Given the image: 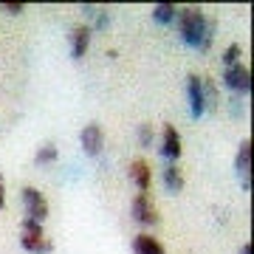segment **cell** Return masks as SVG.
I'll use <instances>...</instances> for the list:
<instances>
[{
	"label": "cell",
	"mask_w": 254,
	"mask_h": 254,
	"mask_svg": "<svg viewBox=\"0 0 254 254\" xmlns=\"http://www.w3.org/2000/svg\"><path fill=\"white\" fill-rule=\"evenodd\" d=\"M175 26L178 34L187 46L198 48V51H209L215 43V31H218V20L206 17L200 6H184L175 14Z\"/></svg>",
	"instance_id": "6da1fadb"
},
{
	"label": "cell",
	"mask_w": 254,
	"mask_h": 254,
	"mask_svg": "<svg viewBox=\"0 0 254 254\" xmlns=\"http://www.w3.org/2000/svg\"><path fill=\"white\" fill-rule=\"evenodd\" d=\"M20 246H23L28 254H51L54 252V243H51V237L46 235L43 223L28 220V218L20 223Z\"/></svg>",
	"instance_id": "7a4b0ae2"
},
{
	"label": "cell",
	"mask_w": 254,
	"mask_h": 254,
	"mask_svg": "<svg viewBox=\"0 0 254 254\" xmlns=\"http://www.w3.org/2000/svg\"><path fill=\"white\" fill-rule=\"evenodd\" d=\"M223 85H226L229 91H235L237 96H249L252 93V68L243 60L223 68Z\"/></svg>",
	"instance_id": "3957f363"
},
{
	"label": "cell",
	"mask_w": 254,
	"mask_h": 254,
	"mask_svg": "<svg viewBox=\"0 0 254 254\" xmlns=\"http://www.w3.org/2000/svg\"><path fill=\"white\" fill-rule=\"evenodd\" d=\"M130 215H133V220H136L138 226H155V223L161 220L158 206H155V200H153L150 192H138L136 198H133V203H130Z\"/></svg>",
	"instance_id": "277c9868"
},
{
	"label": "cell",
	"mask_w": 254,
	"mask_h": 254,
	"mask_svg": "<svg viewBox=\"0 0 254 254\" xmlns=\"http://www.w3.org/2000/svg\"><path fill=\"white\" fill-rule=\"evenodd\" d=\"M23 209H26V218L28 220H37V223H46L48 212V198L37 187H23Z\"/></svg>",
	"instance_id": "5b68a950"
},
{
	"label": "cell",
	"mask_w": 254,
	"mask_h": 254,
	"mask_svg": "<svg viewBox=\"0 0 254 254\" xmlns=\"http://www.w3.org/2000/svg\"><path fill=\"white\" fill-rule=\"evenodd\" d=\"M235 175L243 192H252V138L246 136L237 144V155H235Z\"/></svg>",
	"instance_id": "8992f818"
},
{
	"label": "cell",
	"mask_w": 254,
	"mask_h": 254,
	"mask_svg": "<svg viewBox=\"0 0 254 254\" xmlns=\"http://www.w3.org/2000/svg\"><path fill=\"white\" fill-rule=\"evenodd\" d=\"M79 144H82V150H85V155H91V158L102 155V150H105V130H102L99 122H91V125L82 127Z\"/></svg>",
	"instance_id": "52a82bcc"
},
{
	"label": "cell",
	"mask_w": 254,
	"mask_h": 254,
	"mask_svg": "<svg viewBox=\"0 0 254 254\" xmlns=\"http://www.w3.org/2000/svg\"><path fill=\"white\" fill-rule=\"evenodd\" d=\"M181 153H184V141H181L178 127L175 125H164V130H161V155L170 164H178Z\"/></svg>",
	"instance_id": "ba28073f"
},
{
	"label": "cell",
	"mask_w": 254,
	"mask_h": 254,
	"mask_svg": "<svg viewBox=\"0 0 254 254\" xmlns=\"http://www.w3.org/2000/svg\"><path fill=\"white\" fill-rule=\"evenodd\" d=\"M91 26L88 23H76V26L71 28V34H68V40H71V57L73 60H82V57L88 54V48H91Z\"/></svg>",
	"instance_id": "9c48e42d"
},
{
	"label": "cell",
	"mask_w": 254,
	"mask_h": 254,
	"mask_svg": "<svg viewBox=\"0 0 254 254\" xmlns=\"http://www.w3.org/2000/svg\"><path fill=\"white\" fill-rule=\"evenodd\" d=\"M127 175H130V181L136 184L138 192H150V187H153V167L144 158H133L130 167H127Z\"/></svg>",
	"instance_id": "30bf717a"
},
{
	"label": "cell",
	"mask_w": 254,
	"mask_h": 254,
	"mask_svg": "<svg viewBox=\"0 0 254 254\" xmlns=\"http://www.w3.org/2000/svg\"><path fill=\"white\" fill-rule=\"evenodd\" d=\"M187 96H190V113H192V119H203V116H206L203 88H200V76H198V73H190V76H187Z\"/></svg>",
	"instance_id": "8fae6325"
},
{
	"label": "cell",
	"mask_w": 254,
	"mask_h": 254,
	"mask_svg": "<svg viewBox=\"0 0 254 254\" xmlns=\"http://www.w3.org/2000/svg\"><path fill=\"white\" fill-rule=\"evenodd\" d=\"M130 249H133V254H167L164 243L158 237H153L150 232H138V235L133 237Z\"/></svg>",
	"instance_id": "7c38bea8"
},
{
	"label": "cell",
	"mask_w": 254,
	"mask_h": 254,
	"mask_svg": "<svg viewBox=\"0 0 254 254\" xmlns=\"http://www.w3.org/2000/svg\"><path fill=\"white\" fill-rule=\"evenodd\" d=\"M161 181H164V190L170 192V195H178V192H184V187H187L184 170L178 167V164H167V167H164Z\"/></svg>",
	"instance_id": "4fadbf2b"
},
{
	"label": "cell",
	"mask_w": 254,
	"mask_h": 254,
	"mask_svg": "<svg viewBox=\"0 0 254 254\" xmlns=\"http://www.w3.org/2000/svg\"><path fill=\"white\" fill-rule=\"evenodd\" d=\"M200 88H203V105H206V113H218V108H220L218 82L212 79V76H200Z\"/></svg>",
	"instance_id": "5bb4252c"
},
{
	"label": "cell",
	"mask_w": 254,
	"mask_h": 254,
	"mask_svg": "<svg viewBox=\"0 0 254 254\" xmlns=\"http://www.w3.org/2000/svg\"><path fill=\"white\" fill-rule=\"evenodd\" d=\"M82 11L93 20L91 31H105V28L110 26V14H108V9H105V6H82Z\"/></svg>",
	"instance_id": "9a60e30c"
},
{
	"label": "cell",
	"mask_w": 254,
	"mask_h": 254,
	"mask_svg": "<svg viewBox=\"0 0 254 254\" xmlns=\"http://www.w3.org/2000/svg\"><path fill=\"white\" fill-rule=\"evenodd\" d=\"M175 14H178L175 3H155L153 6V20L158 23V26H170V23H175Z\"/></svg>",
	"instance_id": "2e32d148"
},
{
	"label": "cell",
	"mask_w": 254,
	"mask_h": 254,
	"mask_svg": "<svg viewBox=\"0 0 254 254\" xmlns=\"http://www.w3.org/2000/svg\"><path fill=\"white\" fill-rule=\"evenodd\" d=\"M57 158H60V150H57L54 141L40 144V147H37V153H34V161H37V164H54Z\"/></svg>",
	"instance_id": "e0dca14e"
},
{
	"label": "cell",
	"mask_w": 254,
	"mask_h": 254,
	"mask_svg": "<svg viewBox=\"0 0 254 254\" xmlns=\"http://www.w3.org/2000/svg\"><path fill=\"white\" fill-rule=\"evenodd\" d=\"M138 144L144 147V150H150V147L155 144V127L150 125V122L138 125Z\"/></svg>",
	"instance_id": "ac0fdd59"
},
{
	"label": "cell",
	"mask_w": 254,
	"mask_h": 254,
	"mask_svg": "<svg viewBox=\"0 0 254 254\" xmlns=\"http://www.w3.org/2000/svg\"><path fill=\"white\" fill-rule=\"evenodd\" d=\"M220 60H223L226 68H229V65H235V63H240V60H243V46H240V43H229Z\"/></svg>",
	"instance_id": "d6986e66"
},
{
	"label": "cell",
	"mask_w": 254,
	"mask_h": 254,
	"mask_svg": "<svg viewBox=\"0 0 254 254\" xmlns=\"http://www.w3.org/2000/svg\"><path fill=\"white\" fill-rule=\"evenodd\" d=\"M0 9L6 11V14H20L26 6H23V3H0Z\"/></svg>",
	"instance_id": "ffe728a7"
},
{
	"label": "cell",
	"mask_w": 254,
	"mask_h": 254,
	"mask_svg": "<svg viewBox=\"0 0 254 254\" xmlns=\"http://www.w3.org/2000/svg\"><path fill=\"white\" fill-rule=\"evenodd\" d=\"M6 206V178L0 175V209Z\"/></svg>",
	"instance_id": "44dd1931"
},
{
	"label": "cell",
	"mask_w": 254,
	"mask_h": 254,
	"mask_svg": "<svg viewBox=\"0 0 254 254\" xmlns=\"http://www.w3.org/2000/svg\"><path fill=\"white\" fill-rule=\"evenodd\" d=\"M237 254H252V240H243V246H240Z\"/></svg>",
	"instance_id": "7402d4cb"
}]
</instances>
